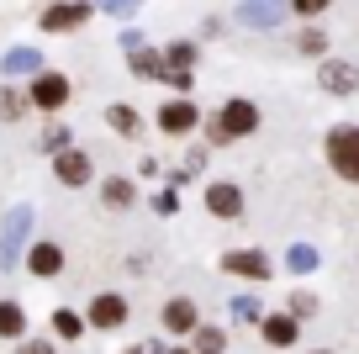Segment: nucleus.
<instances>
[{"label":"nucleus","instance_id":"obj_3","mask_svg":"<svg viewBox=\"0 0 359 354\" xmlns=\"http://www.w3.org/2000/svg\"><path fill=\"white\" fill-rule=\"evenodd\" d=\"M27 228H32V211L16 206L11 217H6V232H0V265H16V249H22Z\"/></svg>","mask_w":359,"mask_h":354},{"label":"nucleus","instance_id":"obj_5","mask_svg":"<svg viewBox=\"0 0 359 354\" xmlns=\"http://www.w3.org/2000/svg\"><path fill=\"white\" fill-rule=\"evenodd\" d=\"M64 100H69V79H64V74H37V79H32V106L58 111Z\"/></svg>","mask_w":359,"mask_h":354},{"label":"nucleus","instance_id":"obj_7","mask_svg":"<svg viewBox=\"0 0 359 354\" xmlns=\"http://www.w3.org/2000/svg\"><path fill=\"white\" fill-rule=\"evenodd\" d=\"M158 127H164V133H175V138H185L196 127V106L191 100H169L164 111H158Z\"/></svg>","mask_w":359,"mask_h":354},{"label":"nucleus","instance_id":"obj_22","mask_svg":"<svg viewBox=\"0 0 359 354\" xmlns=\"http://www.w3.org/2000/svg\"><path fill=\"white\" fill-rule=\"evenodd\" d=\"M312 265H317V254H312L306 244H296V249H291V270H296V275H306Z\"/></svg>","mask_w":359,"mask_h":354},{"label":"nucleus","instance_id":"obj_12","mask_svg":"<svg viewBox=\"0 0 359 354\" xmlns=\"http://www.w3.org/2000/svg\"><path fill=\"white\" fill-rule=\"evenodd\" d=\"M238 16H243L248 27H280L285 6H275V0H248V6H243V11H238Z\"/></svg>","mask_w":359,"mask_h":354},{"label":"nucleus","instance_id":"obj_32","mask_svg":"<svg viewBox=\"0 0 359 354\" xmlns=\"http://www.w3.org/2000/svg\"><path fill=\"white\" fill-rule=\"evenodd\" d=\"M133 354H143V349H133Z\"/></svg>","mask_w":359,"mask_h":354},{"label":"nucleus","instance_id":"obj_21","mask_svg":"<svg viewBox=\"0 0 359 354\" xmlns=\"http://www.w3.org/2000/svg\"><path fill=\"white\" fill-rule=\"evenodd\" d=\"M27 111V96H16V90H0V117H22Z\"/></svg>","mask_w":359,"mask_h":354},{"label":"nucleus","instance_id":"obj_19","mask_svg":"<svg viewBox=\"0 0 359 354\" xmlns=\"http://www.w3.org/2000/svg\"><path fill=\"white\" fill-rule=\"evenodd\" d=\"M6 74H37V53H32V48H16V53H6Z\"/></svg>","mask_w":359,"mask_h":354},{"label":"nucleus","instance_id":"obj_4","mask_svg":"<svg viewBox=\"0 0 359 354\" xmlns=\"http://www.w3.org/2000/svg\"><path fill=\"white\" fill-rule=\"evenodd\" d=\"M90 22V6H79V0H64V6H48L43 11V27L48 32H74V27Z\"/></svg>","mask_w":359,"mask_h":354},{"label":"nucleus","instance_id":"obj_28","mask_svg":"<svg viewBox=\"0 0 359 354\" xmlns=\"http://www.w3.org/2000/svg\"><path fill=\"white\" fill-rule=\"evenodd\" d=\"M291 11H302V16H317V11H327V0H296Z\"/></svg>","mask_w":359,"mask_h":354},{"label":"nucleus","instance_id":"obj_15","mask_svg":"<svg viewBox=\"0 0 359 354\" xmlns=\"http://www.w3.org/2000/svg\"><path fill=\"white\" fill-rule=\"evenodd\" d=\"M106 122H111L122 138H137V133H143V117H137L133 106H111V111H106Z\"/></svg>","mask_w":359,"mask_h":354},{"label":"nucleus","instance_id":"obj_1","mask_svg":"<svg viewBox=\"0 0 359 354\" xmlns=\"http://www.w3.org/2000/svg\"><path fill=\"white\" fill-rule=\"evenodd\" d=\"M254 127H259V106H254V100H227V106L212 117V138H217V143H227V138H248Z\"/></svg>","mask_w":359,"mask_h":354},{"label":"nucleus","instance_id":"obj_13","mask_svg":"<svg viewBox=\"0 0 359 354\" xmlns=\"http://www.w3.org/2000/svg\"><path fill=\"white\" fill-rule=\"evenodd\" d=\"M164 328L169 333H191L196 328V301H185V296L169 301V307H164Z\"/></svg>","mask_w":359,"mask_h":354},{"label":"nucleus","instance_id":"obj_6","mask_svg":"<svg viewBox=\"0 0 359 354\" xmlns=\"http://www.w3.org/2000/svg\"><path fill=\"white\" fill-rule=\"evenodd\" d=\"M53 175L64 180V185H85V180H90V159H85V154H74V148H58Z\"/></svg>","mask_w":359,"mask_h":354},{"label":"nucleus","instance_id":"obj_9","mask_svg":"<svg viewBox=\"0 0 359 354\" xmlns=\"http://www.w3.org/2000/svg\"><path fill=\"white\" fill-rule=\"evenodd\" d=\"M206 211L233 222L238 211H243V196H238V185H212V190H206Z\"/></svg>","mask_w":359,"mask_h":354},{"label":"nucleus","instance_id":"obj_27","mask_svg":"<svg viewBox=\"0 0 359 354\" xmlns=\"http://www.w3.org/2000/svg\"><path fill=\"white\" fill-rule=\"evenodd\" d=\"M196 343H201V349H212V354H217V349H222V333H217V328H201V339H196Z\"/></svg>","mask_w":359,"mask_h":354},{"label":"nucleus","instance_id":"obj_8","mask_svg":"<svg viewBox=\"0 0 359 354\" xmlns=\"http://www.w3.org/2000/svg\"><path fill=\"white\" fill-rule=\"evenodd\" d=\"M90 322H95V328H122L127 322V301L122 296H95L90 301Z\"/></svg>","mask_w":359,"mask_h":354},{"label":"nucleus","instance_id":"obj_26","mask_svg":"<svg viewBox=\"0 0 359 354\" xmlns=\"http://www.w3.org/2000/svg\"><path fill=\"white\" fill-rule=\"evenodd\" d=\"M16 354H53V343H43V339H27V343H16Z\"/></svg>","mask_w":359,"mask_h":354},{"label":"nucleus","instance_id":"obj_25","mask_svg":"<svg viewBox=\"0 0 359 354\" xmlns=\"http://www.w3.org/2000/svg\"><path fill=\"white\" fill-rule=\"evenodd\" d=\"M296 48H302V53H323V48H327V37H323V32H306Z\"/></svg>","mask_w":359,"mask_h":354},{"label":"nucleus","instance_id":"obj_10","mask_svg":"<svg viewBox=\"0 0 359 354\" xmlns=\"http://www.w3.org/2000/svg\"><path fill=\"white\" fill-rule=\"evenodd\" d=\"M233 275H248V280H269V259L264 254H254V249H243V254H227L222 259Z\"/></svg>","mask_w":359,"mask_h":354},{"label":"nucleus","instance_id":"obj_23","mask_svg":"<svg viewBox=\"0 0 359 354\" xmlns=\"http://www.w3.org/2000/svg\"><path fill=\"white\" fill-rule=\"evenodd\" d=\"M53 328L64 333V339H74V333H79V317H74V312H53Z\"/></svg>","mask_w":359,"mask_h":354},{"label":"nucleus","instance_id":"obj_18","mask_svg":"<svg viewBox=\"0 0 359 354\" xmlns=\"http://www.w3.org/2000/svg\"><path fill=\"white\" fill-rule=\"evenodd\" d=\"M127 48H133V69H137V74H164L158 53H143V43H137V37H127Z\"/></svg>","mask_w":359,"mask_h":354},{"label":"nucleus","instance_id":"obj_14","mask_svg":"<svg viewBox=\"0 0 359 354\" xmlns=\"http://www.w3.org/2000/svg\"><path fill=\"white\" fill-rule=\"evenodd\" d=\"M27 265H32V275H58V270H64V249L58 244H37Z\"/></svg>","mask_w":359,"mask_h":354},{"label":"nucleus","instance_id":"obj_11","mask_svg":"<svg viewBox=\"0 0 359 354\" xmlns=\"http://www.w3.org/2000/svg\"><path fill=\"white\" fill-rule=\"evenodd\" d=\"M354 85H359L354 64H323V90H327V96H348Z\"/></svg>","mask_w":359,"mask_h":354},{"label":"nucleus","instance_id":"obj_16","mask_svg":"<svg viewBox=\"0 0 359 354\" xmlns=\"http://www.w3.org/2000/svg\"><path fill=\"white\" fill-rule=\"evenodd\" d=\"M22 328H27V312L16 301H0V339H22Z\"/></svg>","mask_w":359,"mask_h":354},{"label":"nucleus","instance_id":"obj_20","mask_svg":"<svg viewBox=\"0 0 359 354\" xmlns=\"http://www.w3.org/2000/svg\"><path fill=\"white\" fill-rule=\"evenodd\" d=\"M106 201L111 206H133V185L127 180H106Z\"/></svg>","mask_w":359,"mask_h":354},{"label":"nucleus","instance_id":"obj_24","mask_svg":"<svg viewBox=\"0 0 359 354\" xmlns=\"http://www.w3.org/2000/svg\"><path fill=\"white\" fill-rule=\"evenodd\" d=\"M312 312H317V301L306 296V291H302V296H291V317H312Z\"/></svg>","mask_w":359,"mask_h":354},{"label":"nucleus","instance_id":"obj_2","mask_svg":"<svg viewBox=\"0 0 359 354\" xmlns=\"http://www.w3.org/2000/svg\"><path fill=\"white\" fill-rule=\"evenodd\" d=\"M327 164L359 185V127H333L327 133Z\"/></svg>","mask_w":359,"mask_h":354},{"label":"nucleus","instance_id":"obj_17","mask_svg":"<svg viewBox=\"0 0 359 354\" xmlns=\"http://www.w3.org/2000/svg\"><path fill=\"white\" fill-rule=\"evenodd\" d=\"M264 339L280 349V343H296V317H264Z\"/></svg>","mask_w":359,"mask_h":354},{"label":"nucleus","instance_id":"obj_30","mask_svg":"<svg viewBox=\"0 0 359 354\" xmlns=\"http://www.w3.org/2000/svg\"><path fill=\"white\" fill-rule=\"evenodd\" d=\"M101 6H106V11H116V16H122V11H133V0H101Z\"/></svg>","mask_w":359,"mask_h":354},{"label":"nucleus","instance_id":"obj_31","mask_svg":"<svg viewBox=\"0 0 359 354\" xmlns=\"http://www.w3.org/2000/svg\"><path fill=\"white\" fill-rule=\"evenodd\" d=\"M180 354H185V349H180ZM201 354H212V349H201Z\"/></svg>","mask_w":359,"mask_h":354},{"label":"nucleus","instance_id":"obj_29","mask_svg":"<svg viewBox=\"0 0 359 354\" xmlns=\"http://www.w3.org/2000/svg\"><path fill=\"white\" fill-rule=\"evenodd\" d=\"M43 143H48V148H53V154H58V148L69 143V133H64V127H48V138H43Z\"/></svg>","mask_w":359,"mask_h":354}]
</instances>
